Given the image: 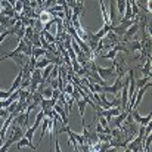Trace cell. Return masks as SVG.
I'll use <instances>...</instances> for the list:
<instances>
[{"label": "cell", "instance_id": "6da1fadb", "mask_svg": "<svg viewBox=\"0 0 152 152\" xmlns=\"http://www.w3.org/2000/svg\"><path fill=\"white\" fill-rule=\"evenodd\" d=\"M96 72H98V75L101 77L102 80H105V81H108L109 78H112V77H117V72H115V65L112 64L109 68H102V66H96Z\"/></svg>", "mask_w": 152, "mask_h": 152}, {"label": "cell", "instance_id": "7a4b0ae2", "mask_svg": "<svg viewBox=\"0 0 152 152\" xmlns=\"http://www.w3.org/2000/svg\"><path fill=\"white\" fill-rule=\"evenodd\" d=\"M121 87H123V78L121 77H117V80H115V83L112 86H103L102 87V93H112V95L118 96Z\"/></svg>", "mask_w": 152, "mask_h": 152}, {"label": "cell", "instance_id": "3957f363", "mask_svg": "<svg viewBox=\"0 0 152 152\" xmlns=\"http://www.w3.org/2000/svg\"><path fill=\"white\" fill-rule=\"evenodd\" d=\"M130 115H132V118H133L136 123H139L140 126H148V124L151 123V118H152V114H148V117H142V115L139 114L137 108H133V109L130 111Z\"/></svg>", "mask_w": 152, "mask_h": 152}, {"label": "cell", "instance_id": "277c9868", "mask_svg": "<svg viewBox=\"0 0 152 152\" xmlns=\"http://www.w3.org/2000/svg\"><path fill=\"white\" fill-rule=\"evenodd\" d=\"M129 52V49L126 48V46H123V45H115V46H112V49L108 52V53H105V55H99V58L101 59H114L115 56H117V53L118 52Z\"/></svg>", "mask_w": 152, "mask_h": 152}, {"label": "cell", "instance_id": "5b68a950", "mask_svg": "<svg viewBox=\"0 0 152 152\" xmlns=\"http://www.w3.org/2000/svg\"><path fill=\"white\" fill-rule=\"evenodd\" d=\"M28 117H30V114L27 111H21L12 121L16 126H19V127H28Z\"/></svg>", "mask_w": 152, "mask_h": 152}, {"label": "cell", "instance_id": "8992f818", "mask_svg": "<svg viewBox=\"0 0 152 152\" xmlns=\"http://www.w3.org/2000/svg\"><path fill=\"white\" fill-rule=\"evenodd\" d=\"M53 109H55V111L59 114L62 124H64V126H66V124H68V112H65V108H64V105H61L59 102H56V103H55V106H53Z\"/></svg>", "mask_w": 152, "mask_h": 152}, {"label": "cell", "instance_id": "52a82bcc", "mask_svg": "<svg viewBox=\"0 0 152 152\" xmlns=\"http://www.w3.org/2000/svg\"><path fill=\"white\" fill-rule=\"evenodd\" d=\"M137 30H139V22L136 21L134 24H132L127 30H126V33L123 34L124 36V42H129V40H132L133 39V36L137 33Z\"/></svg>", "mask_w": 152, "mask_h": 152}, {"label": "cell", "instance_id": "ba28073f", "mask_svg": "<svg viewBox=\"0 0 152 152\" xmlns=\"http://www.w3.org/2000/svg\"><path fill=\"white\" fill-rule=\"evenodd\" d=\"M24 146H30V149H34V151L39 148L37 145H33V143H31V140H28L27 137H24V136H22V137L16 142V148H18V149H22Z\"/></svg>", "mask_w": 152, "mask_h": 152}, {"label": "cell", "instance_id": "9c48e42d", "mask_svg": "<svg viewBox=\"0 0 152 152\" xmlns=\"http://www.w3.org/2000/svg\"><path fill=\"white\" fill-rule=\"evenodd\" d=\"M77 105H78V111H80V117L83 118V126H86V121H84V111H86V101L83 99V98H80L78 101H77Z\"/></svg>", "mask_w": 152, "mask_h": 152}, {"label": "cell", "instance_id": "30bf717a", "mask_svg": "<svg viewBox=\"0 0 152 152\" xmlns=\"http://www.w3.org/2000/svg\"><path fill=\"white\" fill-rule=\"evenodd\" d=\"M21 81H22V68H19V72H18V75H16V78H15V81H13V84L10 86V92H15L18 87H19V84H21Z\"/></svg>", "mask_w": 152, "mask_h": 152}, {"label": "cell", "instance_id": "8fae6325", "mask_svg": "<svg viewBox=\"0 0 152 152\" xmlns=\"http://www.w3.org/2000/svg\"><path fill=\"white\" fill-rule=\"evenodd\" d=\"M48 53L46 49H43V48H33V53H31V56L33 58H36V59H39L40 56H45Z\"/></svg>", "mask_w": 152, "mask_h": 152}, {"label": "cell", "instance_id": "7c38bea8", "mask_svg": "<svg viewBox=\"0 0 152 152\" xmlns=\"http://www.w3.org/2000/svg\"><path fill=\"white\" fill-rule=\"evenodd\" d=\"M49 64H52L50 62V59L49 58H45V59H42V61H36V68H39V69H43L45 66H48Z\"/></svg>", "mask_w": 152, "mask_h": 152}, {"label": "cell", "instance_id": "4fadbf2b", "mask_svg": "<svg viewBox=\"0 0 152 152\" xmlns=\"http://www.w3.org/2000/svg\"><path fill=\"white\" fill-rule=\"evenodd\" d=\"M124 9H126V0H117V13L120 16H123Z\"/></svg>", "mask_w": 152, "mask_h": 152}, {"label": "cell", "instance_id": "5bb4252c", "mask_svg": "<svg viewBox=\"0 0 152 152\" xmlns=\"http://www.w3.org/2000/svg\"><path fill=\"white\" fill-rule=\"evenodd\" d=\"M142 72H143V75H148V77H151V56H148V62L145 64V66H143Z\"/></svg>", "mask_w": 152, "mask_h": 152}, {"label": "cell", "instance_id": "9a60e30c", "mask_svg": "<svg viewBox=\"0 0 152 152\" xmlns=\"http://www.w3.org/2000/svg\"><path fill=\"white\" fill-rule=\"evenodd\" d=\"M39 19L45 24V22H48V21H50L52 19V16H50V13L49 12H42L40 15H39Z\"/></svg>", "mask_w": 152, "mask_h": 152}, {"label": "cell", "instance_id": "2e32d148", "mask_svg": "<svg viewBox=\"0 0 152 152\" xmlns=\"http://www.w3.org/2000/svg\"><path fill=\"white\" fill-rule=\"evenodd\" d=\"M149 78H151V77H148V75H145V77H143L142 80H139V81H136V90H137L139 87H142V86H145V84H146V83L149 81Z\"/></svg>", "mask_w": 152, "mask_h": 152}, {"label": "cell", "instance_id": "e0dca14e", "mask_svg": "<svg viewBox=\"0 0 152 152\" xmlns=\"http://www.w3.org/2000/svg\"><path fill=\"white\" fill-rule=\"evenodd\" d=\"M72 90H74V86H72V83H71V81H68V83L64 86V93L71 95V93H72Z\"/></svg>", "mask_w": 152, "mask_h": 152}, {"label": "cell", "instance_id": "ac0fdd59", "mask_svg": "<svg viewBox=\"0 0 152 152\" xmlns=\"http://www.w3.org/2000/svg\"><path fill=\"white\" fill-rule=\"evenodd\" d=\"M22 9H24L22 0H16V3L13 4V10H15V12H22Z\"/></svg>", "mask_w": 152, "mask_h": 152}, {"label": "cell", "instance_id": "d6986e66", "mask_svg": "<svg viewBox=\"0 0 152 152\" xmlns=\"http://www.w3.org/2000/svg\"><path fill=\"white\" fill-rule=\"evenodd\" d=\"M98 118H99V124H101L103 129H111V127L108 126V120H106L105 117H102V115H98Z\"/></svg>", "mask_w": 152, "mask_h": 152}, {"label": "cell", "instance_id": "ffe728a7", "mask_svg": "<svg viewBox=\"0 0 152 152\" xmlns=\"http://www.w3.org/2000/svg\"><path fill=\"white\" fill-rule=\"evenodd\" d=\"M132 48V50H140L142 49V43H139V42H132V45H130Z\"/></svg>", "mask_w": 152, "mask_h": 152}, {"label": "cell", "instance_id": "44dd1931", "mask_svg": "<svg viewBox=\"0 0 152 152\" xmlns=\"http://www.w3.org/2000/svg\"><path fill=\"white\" fill-rule=\"evenodd\" d=\"M12 93H13V92H10V90H6V92L0 90V99H7V98H9Z\"/></svg>", "mask_w": 152, "mask_h": 152}, {"label": "cell", "instance_id": "7402d4cb", "mask_svg": "<svg viewBox=\"0 0 152 152\" xmlns=\"http://www.w3.org/2000/svg\"><path fill=\"white\" fill-rule=\"evenodd\" d=\"M49 81H50L52 89H58V78H52V80H49Z\"/></svg>", "mask_w": 152, "mask_h": 152}, {"label": "cell", "instance_id": "603a6c76", "mask_svg": "<svg viewBox=\"0 0 152 152\" xmlns=\"http://www.w3.org/2000/svg\"><path fill=\"white\" fill-rule=\"evenodd\" d=\"M148 10H149V12H151V1H149V3H148Z\"/></svg>", "mask_w": 152, "mask_h": 152}]
</instances>
